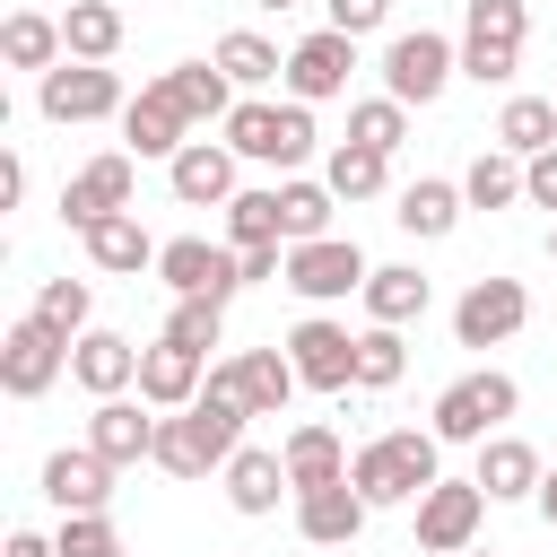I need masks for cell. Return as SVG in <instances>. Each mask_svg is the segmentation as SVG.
<instances>
[{"instance_id": "1", "label": "cell", "mask_w": 557, "mask_h": 557, "mask_svg": "<svg viewBox=\"0 0 557 557\" xmlns=\"http://www.w3.org/2000/svg\"><path fill=\"white\" fill-rule=\"evenodd\" d=\"M244 418H252V409H244L235 366H209L200 400L157 426V470H165V479H209V470H226V461L244 453Z\"/></svg>"}, {"instance_id": "2", "label": "cell", "mask_w": 557, "mask_h": 557, "mask_svg": "<svg viewBox=\"0 0 557 557\" xmlns=\"http://www.w3.org/2000/svg\"><path fill=\"white\" fill-rule=\"evenodd\" d=\"M435 453H444L435 426H392V435H374V444L348 453V487H357L366 505H418V496L444 479Z\"/></svg>"}, {"instance_id": "3", "label": "cell", "mask_w": 557, "mask_h": 557, "mask_svg": "<svg viewBox=\"0 0 557 557\" xmlns=\"http://www.w3.org/2000/svg\"><path fill=\"white\" fill-rule=\"evenodd\" d=\"M226 148L244 157V165H278V174H296L305 157H313V104H261V96H244L235 113H226Z\"/></svg>"}, {"instance_id": "4", "label": "cell", "mask_w": 557, "mask_h": 557, "mask_svg": "<svg viewBox=\"0 0 557 557\" xmlns=\"http://www.w3.org/2000/svg\"><path fill=\"white\" fill-rule=\"evenodd\" d=\"M522 409V383L513 374H496V366H479V374H461V383H444L435 392V444H487V435H505V418Z\"/></svg>"}, {"instance_id": "5", "label": "cell", "mask_w": 557, "mask_h": 557, "mask_svg": "<svg viewBox=\"0 0 557 557\" xmlns=\"http://www.w3.org/2000/svg\"><path fill=\"white\" fill-rule=\"evenodd\" d=\"M453 78H461V44H453V35L409 26V35L383 44V96H392V104H435Z\"/></svg>"}, {"instance_id": "6", "label": "cell", "mask_w": 557, "mask_h": 557, "mask_svg": "<svg viewBox=\"0 0 557 557\" xmlns=\"http://www.w3.org/2000/svg\"><path fill=\"white\" fill-rule=\"evenodd\" d=\"M522 35H531V9L522 0H470L461 9V78L505 87L513 61H522Z\"/></svg>"}, {"instance_id": "7", "label": "cell", "mask_w": 557, "mask_h": 557, "mask_svg": "<svg viewBox=\"0 0 557 557\" xmlns=\"http://www.w3.org/2000/svg\"><path fill=\"white\" fill-rule=\"evenodd\" d=\"M157 278L174 287V305H235V287H244V261H235V244L174 235V244L157 252Z\"/></svg>"}, {"instance_id": "8", "label": "cell", "mask_w": 557, "mask_h": 557, "mask_svg": "<svg viewBox=\"0 0 557 557\" xmlns=\"http://www.w3.org/2000/svg\"><path fill=\"white\" fill-rule=\"evenodd\" d=\"M35 113L44 122H113V113H131V96L104 61H61L35 78Z\"/></svg>"}, {"instance_id": "9", "label": "cell", "mask_w": 557, "mask_h": 557, "mask_svg": "<svg viewBox=\"0 0 557 557\" xmlns=\"http://www.w3.org/2000/svg\"><path fill=\"white\" fill-rule=\"evenodd\" d=\"M61 374H70V339H61L52 322L17 313V322L0 331V392H9V400H44Z\"/></svg>"}, {"instance_id": "10", "label": "cell", "mask_w": 557, "mask_h": 557, "mask_svg": "<svg viewBox=\"0 0 557 557\" xmlns=\"http://www.w3.org/2000/svg\"><path fill=\"white\" fill-rule=\"evenodd\" d=\"M374 261L357 252V235H322V244H287V287L305 305H339V296H366Z\"/></svg>"}, {"instance_id": "11", "label": "cell", "mask_w": 557, "mask_h": 557, "mask_svg": "<svg viewBox=\"0 0 557 557\" xmlns=\"http://www.w3.org/2000/svg\"><path fill=\"white\" fill-rule=\"evenodd\" d=\"M278 348H287V366H296V383H305V392H357V331H348V322L305 313Z\"/></svg>"}, {"instance_id": "12", "label": "cell", "mask_w": 557, "mask_h": 557, "mask_svg": "<svg viewBox=\"0 0 557 557\" xmlns=\"http://www.w3.org/2000/svg\"><path fill=\"white\" fill-rule=\"evenodd\" d=\"M522 322H531V287L522 278H470L461 305H453V339L461 348H505Z\"/></svg>"}, {"instance_id": "13", "label": "cell", "mask_w": 557, "mask_h": 557, "mask_svg": "<svg viewBox=\"0 0 557 557\" xmlns=\"http://www.w3.org/2000/svg\"><path fill=\"white\" fill-rule=\"evenodd\" d=\"M479 522H487V487L479 479H435L418 496V548L426 557H461L479 540Z\"/></svg>"}, {"instance_id": "14", "label": "cell", "mask_w": 557, "mask_h": 557, "mask_svg": "<svg viewBox=\"0 0 557 557\" xmlns=\"http://www.w3.org/2000/svg\"><path fill=\"white\" fill-rule=\"evenodd\" d=\"M131 183H139V157L131 148H104V157H87L70 183H61V226H96V218H113V209H131Z\"/></svg>"}, {"instance_id": "15", "label": "cell", "mask_w": 557, "mask_h": 557, "mask_svg": "<svg viewBox=\"0 0 557 557\" xmlns=\"http://www.w3.org/2000/svg\"><path fill=\"white\" fill-rule=\"evenodd\" d=\"M348 70H357V35H339V26H313L296 52H287V96L296 104H331V96H348Z\"/></svg>"}, {"instance_id": "16", "label": "cell", "mask_w": 557, "mask_h": 557, "mask_svg": "<svg viewBox=\"0 0 557 557\" xmlns=\"http://www.w3.org/2000/svg\"><path fill=\"white\" fill-rule=\"evenodd\" d=\"M191 131H200V122L174 104L165 78H148V87L131 96V113H122V148H131V157H165V165H174V157L191 148Z\"/></svg>"}, {"instance_id": "17", "label": "cell", "mask_w": 557, "mask_h": 557, "mask_svg": "<svg viewBox=\"0 0 557 557\" xmlns=\"http://www.w3.org/2000/svg\"><path fill=\"white\" fill-rule=\"evenodd\" d=\"M157 426H165V409H148V400H96V418H87V444L113 461V470H131V461H157Z\"/></svg>"}, {"instance_id": "18", "label": "cell", "mask_w": 557, "mask_h": 557, "mask_svg": "<svg viewBox=\"0 0 557 557\" xmlns=\"http://www.w3.org/2000/svg\"><path fill=\"white\" fill-rule=\"evenodd\" d=\"M44 496L61 513H104L113 505V461L96 444H61V453H44Z\"/></svg>"}, {"instance_id": "19", "label": "cell", "mask_w": 557, "mask_h": 557, "mask_svg": "<svg viewBox=\"0 0 557 557\" xmlns=\"http://www.w3.org/2000/svg\"><path fill=\"white\" fill-rule=\"evenodd\" d=\"M235 165H244V157H235L226 139H191V148L165 165V183H174V200H183V209H226V200L244 191V183H235Z\"/></svg>"}, {"instance_id": "20", "label": "cell", "mask_w": 557, "mask_h": 557, "mask_svg": "<svg viewBox=\"0 0 557 557\" xmlns=\"http://www.w3.org/2000/svg\"><path fill=\"white\" fill-rule=\"evenodd\" d=\"M70 383L96 392V400H122V392L139 383V348H131L122 331H87V339L70 348Z\"/></svg>"}, {"instance_id": "21", "label": "cell", "mask_w": 557, "mask_h": 557, "mask_svg": "<svg viewBox=\"0 0 557 557\" xmlns=\"http://www.w3.org/2000/svg\"><path fill=\"white\" fill-rule=\"evenodd\" d=\"M200 366H209V357H191V348H174V339L139 348V400H148V409H165V418H174V409H191V400H200Z\"/></svg>"}, {"instance_id": "22", "label": "cell", "mask_w": 557, "mask_h": 557, "mask_svg": "<svg viewBox=\"0 0 557 557\" xmlns=\"http://www.w3.org/2000/svg\"><path fill=\"white\" fill-rule=\"evenodd\" d=\"M278 461H287V479H296V496H313V487H339L348 479V444L322 426V418H305V426H287V444H278Z\"/></svg>"}, {"instance_id": "23", "label": "cell", "mask_w": 557, "mask_h": 557, "mask_svg": "<svg viewBox=\"0 0 557 557\" xmlns=\"http://www.w3.org/2000/svg\"><path fill=\"white\" fill-rule=\"evenodd\" d=\"M218 479H226V505H235V513H252V522H261V513H278V496H296L287 461H278V453H261V444H244Z\"/></svg>"}, {"instance_id": "24", "label": "cell", "mask_w": 557, "mask_h": 557, "mask_svg": "<svg viewBox=\"0 0 557 557\" xmlns=\"http://www.w3.org/2000/svg\"><path fill=\"white\" fill-rule=\"evenodd\" d=\"M470 479L487 487V505H513V496H540V479H548V470H540V453H531L522 435H487Z\"/></svg>"}, {"instance_id": "25", "label": "cell", "mask_w": 557, "mask_h": 557, "mask_svg": "<svg viewBox=\"0 0 557 557\" xmlns=\"http://www.w3.org/2000/svg\"><path fill=\"white\" fill-rule=\"evenodd\" d=\"M366 513H374V505H366L348 479H339V487H313V496H296V531H305L313 548H348V540L366 531Z\"/></svg>"}, {"instance_id": "26", "label": "cell", "mask_w": 557, "mask_h": 557, "mask_svg": "<svg viewBox=\"0 0 557 557\" xmlns=\"http://www.w3.org/2000/svg\"><path fill=\"white\" fill-rule=\"evenodd\" d=\"M461 209H470V200H461V183H444V174H418V183L400 191V209H392V218H400V235H418V244H444V235L461 226Z\"/></svg>"}, {"instance_id": "27", "label": "cell", "mask_w": 557, "mask_h": 557, "mask_svg": "<svg viewBox=\"0 0 557 557\" xmlns=\"http://www.w3.org/2000/svg\"><path fill=\"white\" fill-rule=\"evenodd\" d=\"M157 252H165V244H148V226H139L131 209H113V218H96V226H87V261H96V270H113V278L157 270Z\"/></svg>"}, {"instance_id": "28", "label": "cell", "mask_w": 557, "mask_h": 557, "mask_svg": "<svg viewBox=\"0 0 557 557\" xmlns=\"http://www.w3.org/2000/svg\"><path fill=\"white\" fill-rule=\"evenodd\" d=\"M426 305H435V278H426L418 261H383V270L366 278V322H392V331H400V322H418Z\"/></svg>"}, {"instance_id": "29", "label": "cell", "mask_w": 557, "mask_h": 557, "mask_svg": "<svg viewBox=\"0 0 557 557\" xmlns=\"http://www.w3.org/2000/svg\"><path fill=\"white\" fill-rule=\"evenodd\" d=\"M226 366H235L252 418H287V400H296V366H287V348H244V357H226Z\"/></svg>"}, {"instance_id": "30", "label": "cell", "mask_w": 557, "mask_h": 557, "mask_svg": "<svg viewBox=\"0 0 557 557\" xmlns=\"http://www.w3.org/2000/svg\"><path fill=\"white\" fill-rule=\"evenodd\" d=\"M0 61H9V70H35V78H44V70H61V61H70V44H61V17H44V9H17V17L0 26Z\"/></svg>"}, {"instance_id": "31", "label": "cell", "mask_w": 557, "mask_h": 557, "mask_svg": "<svg viewBox=\"0 0 557 557\" xmlns=\"http://www.w3.org/2000/svg\"><path fill=\"white\" fill-rule=\"evenodd\" d=\"M165 87H174V104H183L191 122H226V113H235V78H226L218 61H174Z\"/></svg>"}, {"instance_id": "32", "label": "cell", "mask_w": 557, "mask_h": 557, "mask_svg": "<svg viewBox=\"0 0 557 557\" xmlns=\"http://www.w3.org/2000/svg\"><path fill=\"white\" fill-rule=\"evenodd\" d=\"M61 44H70V61H113L122 52V9L113 0H70Z\"/></svg>"}, {"instance_id": "33", "label": "cell", "mask_w": 557, "mask_h": 557, "mask_svg": "<svg viewBox=\"0 0 557 557\" xmlns=\"http://www.w3.org/2000/svg\"><path fill=\"white\" fill-rule=\"evenodd\" d=\"M496 148L522 157V165H531L540 148H557V104H548V96H513V104L496 113Z\"/></svg>"}, {"instance_id": "34", "label": "cell", "mask_w": 557, "mask_h": 557, "mask_svg": "<svg viewBox=\"0 0 557 557\" xmlns=\"http://www.w3.org/2000/svg\"><path fill=\"white\" fill-rule=\"evenodd\" d=\"M235 87H270V78H287V61H278V44L270 35H252V26H235V35H218V52H209Z\"/></svg>"}, {"instance_id": "35", "label": "cell", "mask_w": 557, "mask_h": 557, "mask_svg": "<svg viewBox=\"0 0 557 557\" xmlns=\"http://www.w3.org/2000/svg\"><path fill=\"white\" fill-rule=\"evenodd\" d=\"M331 183H305V174H287L278 183V226H287V244H322L331 235Z\"/></svg>"}, {"instance_id": "36", "label": "cell", "mask_w": 557, "mask_h": 557, "mask_svg": "<svg viewBox=\"0 0 557 557\" xmlns=\"http://www.w3.org/2000/svg\"><path fill=\"white\" fill-rule=\"evenodd\" d=\"M322 183H331V200H374V191L392 183V157H374V148L339 139V148H331V165H322Z\"/></svg>"}, {"instance_id": "37", "label": "cell", "mask_w": 557, "mask_h": 557, "mask_svg": "<svg viewBox=\"0 0 557 557\" xmlns=\"http://www.w3.org/2000/svg\"><path fill=\"white\" fill-rule=\"evenodd\" d=\"M35 322H52V331L78 348V339L96 331V296H87V278H44V287H35Z\"/></svg>"}, {"instance_id": "38", "label": "cell", "mask_w": 557, "mask_h": 557, "mask_svg": "<svg viewBox=\"0 0 557 557\" xmlns=\"http://www.w3.org/2000/svg\"><path fill=\"white\" fill-rule=\"evenodd\" d=\"M400 374H409V339L392 322H366L357 331V392H392Z\"/></svg>"}, {"instance_id": "39", "label": "cell", "mask_w": 557, "mask_h": 557, "mask_svg": "<svg viewBox=\"0 0 557 557\" xmlns=\"http://www.w3.org/2000/svg\"><path fill=\"white\" fill-rule=\"evenodd\" d=\"M461 200H470V209H513V200H522V157L487 148V157L461 174Z\"/></svg>"}, {"instance_id": "40", "label": "cell", "mask_w": 557, "mask_h": 557, "mask_svg": "<svg viewBox=\"0 0 557 557\" xmlns=\"http://www.w3.org/2000/svg\"><path fill=\"white\" fill-rule=\"evenodd\" d=\"M226 244H235V252H252V244H287V226H278V191H235V200H226Z\"/></svg>"}, {"instance_id": "41", "label": "cell", "mask_w": 557, "mask_h": 557, "mask_svg": "<svg viewBox=\"0 0 557 557\" xmlns=\"http://www.w3.org/2000/svg\"><path fill=\"white\" fill-rule=\"evenodd\" d=\"M348 139H357V148H374V157H392V148L409 139V104H392V96L348 104Z\"/></svg>"}, {"instance_id": "42", "label": "cell", "mask_w": 557, "mask_h": 557, "mask_svg": "<svg viewBox=\"0 0 557 557\" xmlns=\"http://www.w3.org/2000/svg\"><path fill=\"white\" fill-rule=\"evenodd\" d=\"M157 339H174V348H191V357H209V348L226 339V305H174Z\"/></svg>"}, {"instance_id": "43", "label": "cell", "mask_w": 557, "mask_h": 557, "mask_svg": "<svg viewBox=\"0 0 557 557\" xmlns=\"http://www.w3.org/2000/svg\"><path fill=\"white\" fill-rule=\"evenodd\" d=\"M52 548H61V557H122V531H113L104 513H61Z\"/></svg>"}, {"instance_id": "44", "label": "cell", "mask_w": 557, "mask_h": 557, "mask_svg": "<svg viewBox=\"0 0 557 557\" xmlns=\"http://www.w3.org/2000/svg\"><path fill=\"white\" fill-rule=\"evenodd\" d=\"M322 9H331V26H339V35H374V26L392 17V0H322Z\"/></svg>"}, {"instance_id": "45", "label": "cell", "mask_w": 557, "mask_h": 557, "mask_svg": "<svg viewBox=\"0 0 557 557\" xmlns=\"http://www.w3.org/2000/svg\"><path fill=\"white\" fill-rule=\"evenodd\" d=\"M522 200H531V209H557V148H540V157L522 165Z\"/></svg>"}, {"instance_id": "46", "label": "cell", "mask_w": 557, "mask_h": 557, "mask_svg": "<svg viewBox=\"0 0 557 557\" xmlns=\"http://www.w3.org/2000/svg\"><path fill=\"white\" fill-rule=\"evenodd\" d=\"M17 200H26V165H17V157H0V209H17Z\"/></svg>"}, {"instance_id": "47", "label": "cell", "mask_w": 557, "mask_h": 557, "mask_svg": "<svg viewBox=\"0 0 557 557\" xmlns=\"http://www.w3.org/2000/svg\"><path fill=\"white\" fill-rule=\"evenodd\" d=\"M9 557H61V548H52L44 531H9Z\"/></svg>"}, {"instance_id": "48", "label": "cell", "mask_w": 557, "mask_h": 557, "mask_svg": "<svg viewBox=\"0 0 557 557\" xmlns=\"http://www.w3.org/2000/svg\"><path fill=\"white\" fill-rule=\"evenodd\" d=\"M531 505H540V522H548V531H557V470H548V479H540V496H531Z\"/></svg>"}, {"instance_id": "49", "label": "cell", "mask_w": 557, "mask_h": 557, "mask_svg": "<svg viewBox=\"0 0 557 557\" xmlns=\"http://www.w3.org/2000/svg\"><path fill=\"white\" fill-rule=\"evenodd\" d=\"M252 9H296V0H252Z\"/></svg>"}, {"instance_id": "50", "label": "cell", "mask_w": 557, "mask_h": 557, "mask_svg": "<svg viewBox=\"0 0 557 557\" xmlns=\"http://www.w3.org/2000/svg\"><path fill=\"white\" fill-rule=\"evenodd\" d=\"M548 261H557V235H548Z\"/></svg>"}, {"instance_id": "51", "label": "cell", "mask_w": 557, "mask_h": 557, "mask_svg": "<svg viewBox=\"0 0 557 557\" xmlns=\"http://www.w3.org/2000/svg\"><path fill=\"white\" fill-rule=\"evenodd\" d=\"M461 557H479V548H461Z\"/></svg>"}]
</instances>
